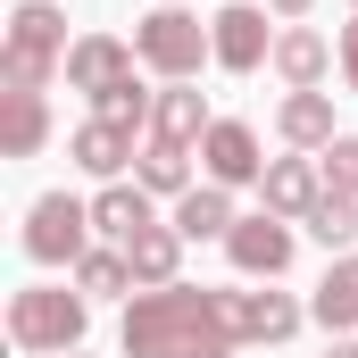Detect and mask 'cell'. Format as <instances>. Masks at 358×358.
I'll return each mask as SVG.
<instances>
[{
    "label": "cell",
    "instance_id": "6da1fadb",
    "mask_svg": "<svg viewBox=\"0 0 358 358\" xmlns=\"http://www.w3.org/2000/svg\"><path fill=\"white\" fill-rule=\"evenodd\" d=\"M125 358H234L242 342L225 334V292L208 283H167V292H142L125 308Z\"/></svg>",
    "mask_w": 358,
    "mask_h": 358
},
{
    "label": "cell",
    "instance_id": "7a4b0ae2",
    "mask_svg": "<svg viewBox=\"0 0 358 358\" xmlns=\"http://www.w3.org/2000/svg\"><path fill=\"white\" fill-rule=\"evenodd\" d=\"M84 325H92V300L67 292V283H25V292H8V342L34 350V358L84 350Z\"/></svg>",
    "mask_w": 358,
    "mask_h": 358
},
{
    "label": "cell",
    "instance_id": "3957f363",
    "mask_svg": "<svg viewBox=\"0 0 358 358\" xmlns=\"http://www.w3.org/2000/svg\"><path fill=\"white\" fill-rule=\"evenodd\" d=\"M134 59L150 67V76H167V84H192L200 76V59H217V42H208V25L176 8V0H159L142 25H134Z\"/></svg>",
    "mask_w": 358,
    "mask_h": 358
},
{
    "label": "cell",
    "instance_id": "277c9868",
    "mask_svg": "<svg viewBox=\"0 0 358 358\" xmlns=\"http://www.w3.org/2000/svg\"><path fill=\"white\" fill-rule=\"evenodd\" d=\"M84 250H92V200L42 192V200L25 208V259H34V267H76Z\"/></svg>",
    "mask_w": 358,
    "mask_h": 358
},
{
    "label": "cell",
    "instance_id": "5b68a950",
    "mask_svg": "<svg viewBox=\"0 0 358 358\" xmlns=\"http://www.w3.org/2000/svg\"><path fill=\"white\" fill-rule=\"evenodd\" d=\"M208 42H217V67H225V76H259L275 59L267 8H250V0H225V8L208 17Z\"/></svg>",
    "mask_w": 358,
    "mask_h": 358
},
{
    "label": "cell",
    "instance_id": "8992f818",
    "mask_svg": "<svg viewBox=\"0 0 358 358\" xmlns=\"http://www.w3.org/2000/svg\"><path fill=\"white\" fill-rule=\"evenodd\" d=\"M325 192H334L325 183V159H267V176H259V200H267V217H283V225H308V208Z\"/></svg>",
    "mask_w": 358,
    "mask_h": 358
},
{
    "label": "cell",
    "instance_id": "52a82bcc",
    "mask_svg": "<svg viewBox=\"0 0 358 358\" xmlns=\"http://www.w3.org/2000/svg\"><path fill=\"white\" fill-rule=\"evenodd\" d=\"M300 300L292 292H225V334L234 342H292L300 334Z\"/></svg>",
    "mask_w": 358,
    "mask_h": 358
},
{
    "label": "cell",
    "instance_id": "ba28073f",
    "mask_svg": "<svg viewBox=\"0 0 358 358\" xmlns=\"http://www.w3.org/2000/svg\"><path fill=\"white\" fill-rule=\"evenodd\" d=\"M225 259L250 275V283H275V275L292 267V225L267 217V208H259V217H242V225L225 234Z\"/></svg>",
    "mask_w": 358,
    "mask_h": 358
},
{
    "label": "cell",
    "instance_id": "9c48e42d",
    "mask_svg": "<svg viewBox=\"0 0 358 358\" xmlns=\"http://www.w3.org/2000/svg\"><path fill=\"white\" fill-rule=\"evenodd\" d=\"M200 167H208V183H259L267 176V150H259V134L242 125V117H217L208 125V142H200Z\"/></svg>",
    "mask_w": 358,
    "mask_h": 358
},
{
    "label": "cell",
    "instance_id": "30bf717a",
    "mask_svg": "<svg viewBox=\"0 0 358 358\" xmlns=\"http://www.w3.org/2000/svg\"><path fill=\"white\" fill-rule=\"evenodd\" d=\"M334 59H342V50H334L317 25H283V34H275V59H267V67L283 76V92H317L325 76H334Z\"/></svg>",
    "mask_w": 358,
    "mask_h": 358
},
{
    "label": "cell",
    "instance_id": "8fae6325",
    "mask_svg": "<svg viewBox=\"0 0 358 358\" xmlns=\"http://www.w3.org/2000/svg\"><path fill=\"white\" fill-rule=\"evenodd\" d=\"M67 159L84 167V176H100V183H117L142 150H134V125H117V117H84L76 125V142H67Z\"/></svg>",
    "mask_w": 358,
    "mask_h": 358
},
{
    "label": "cell",
    "instance_id": "7c38bea8",
    "mask_svg": "<svg viewBox=\"0 0 358 358\" xmlns=\"http://www.w3.org/2000/svg\"><path fill=\"white\" fill-rule=\"evenodd\" d=\"M8 50H17V59H50V67H67L76 42H67V17H59L50 0H17V8H8Z\"/></svg>",
    "mask_w": 358,
    "mask_h": 358
},
{
    "label": "cell",
    "instance_id": "4fadbf2b",
    "mask_svg": "<svg viewBox=\"0 0 358 358\" xmlns=\"http://www.w3.org/2000/svg\"><path fill=\"white\" fill-rule=\"evenodd\" d=\"M142 59H134V42H117V34H84L76 50H67V84L76 92H108V84H125Z\"/></svg>",
    "mask_w": 358,
    "mask_h": 358
},
{
    "label": "cell",
    "instance_id": "5bb4252c",
    "mask_svg": "<svg viewBox=\"0 0 358 358\" xmlns=\"http://www.w3.org/2000/svg\"><path fill=\"white\" fill-rule=\"evenodd\" d=\"M125 267H134V292L183 283V234H176V225H142V234L125 242Z\"/></svg>",
    "mask_w": 358,
    "mask_h": 358
},
{
    "label": "cell",
    "instance_id": "9a60e30c",
    "mask_svg": "<svg viewBox=\"0 0 358 358\" xmlns=\"http://www.w3.org/2000/svg\"><path fill=\"white\" fill-rule=\"evenodd\" d=\"M167 225H176L183 242H225L242 217H234V192H225V183H192V192L176 200V217H167Z\"/></svg>",
    "mask_w": 358,
    "mask_h": 358
},
{
    "label": "cell",
    "instance_id": "2e32d148",
    "mask_svg": "<svg viewBox=\"0 0 358 358\" xmlns=\"http://www.w3.org/2000/svg\"><path fill=\"white\" fill-rule=\"evenodd\" d=\"M208 125H217V117H208V100H200L192 84H167V92H159V117H150V142L192 150V142H208Z\"/></svg>",
    "mask_w": 358,
    "mask_h": 358
},
{
    "label": "cell",
    "instance_id": "e0dca14e",
    "mask_svg": "<svg viewBox=\"0 0 358 358\" xmlns=\"http://www.w3.org/2000/svg\"><path fill=\"white\" fill-rule=\"evenodd\" d=\"M275 134H283L292 150H334V142H342V134H334V100H325V92H283Z\"/></svg>",
    "mask_w": 358,
    "mask_h": 358
},
{
    "label": "cell",
    "instance_id": "ac0fdd59",
    "mask_svg": "<svg viewBox=\"0 0 358 358\" xmlns=\"http://www.w3.org/2000/svg\"><path fill=\"white\" fill-rule=\"evenodd\" d=\"M50 142V100L42 92H0V150L8 159H34Z\"/></svg>",
    "mask_w": 358,
    "mask_h": 358
},
{
    "label": "cell",
    "instance_id": "d6986e66",
    "mask_svg": "<svg viewBox=\"0 0 358 358\" xmlns=\"http://www.w3.org/2000/svg\"><path fill=\"white\" fill-rule=\"evenodd\" d=\"M142 225H159V217H150V192H142V183H108V192L92 200V234H108V250H125V242H134Z\"/></svg>",
    "mask_w": 358,
    "mask_h": 358
},
{
    "label": "cell",
    "instance_id": "ffe728a7",
    "mask_svg": "<svg viewBox=\"0 0 358 358\" xmlns=\"http://www.w3.org/2000/svg\"><path fill=\"white\" fill-rule=\"evenodd\" d=\"M308 317H317L325 334H358V250L325 267V283H317V300H308Z\"/></svg>",
    "mask_w": 358,
    "mask_h": 358
},
{
    "label": "cell",
    "instance_id": "44dd1931",
    "mask_svg": "<svg viewBox=\"0 0 358 358\" xmlns=\"http://www.w3.org/2000/svg\"><path fill=\"white\" fill-rule=\"evenodd\" d=\"M134 183H142L150 200H159V192H167V200H183V192H192V159H183V150H167V142H142Z\"/></svg>",
    "mask_w": 358,
    "mask_h": 358
},
{
    "label": "cell",
    "instance_id": "7402d4cb",
    "mask_svg": "<svg viewBox=\"0 0 358 358\" xmlns=\"http://www.w3.org/2000/svg\"><path fill=\"white\" fill-rule=\"evenodd\" d=\"M76 292H84V300H117V292H134L125 250H84V259H76Z\"/></svg>",
    "mask_w": 358,
    "mask_h": 358
},
{
    "label": "cell",
    "instance_id": "603a6c76",
    "mask_svg": "<svg viewBox=\"0 0 358 358\" xmlns=\"http://www.w3.org/2000/svg\"><path fill=\"white\" fill-rule=\"evenodd\" d=\"M92 117H117V125H150L159 117V92H142V76H125V84H108V92H92Z\"/></svg>",
    "mask_w": 358,
    "mask_h": 358
},
{
    "label": "cell",
    "instance_id": "cb8c5ba5",
    "mask_svg": "<svg viewBox=\"0 0 358 358\" xmlns=\"http://www.w3.org/2000/svg\"><path fill=\"white\" fill-rule=\"evenodd\" d=\"M308 234H317L325 250H350L358 242V192H325V200L308 208Z\"/></svg>",
    "mask_w": 358,
    "mask_h": 358
},
{
    "label": "cell",
    "instance_id": "d4e9b609",
    "mask_svg": "<svg viewBox=\"0 0 358 358\" xmlns=\"http://www.w3.org/2000/svg\"><path fill=\"white\" fill-rule=\"evenodd\" d=\"M50 76H67V67H50V59H17V50H0V84H8V92H50Z\"/></svg>",
    "mask_w": 358,
    "mask_h": 358
},
{
    "label": "cell",
    "instance_id": "484cf974",
    "mask_svg": "<svg viewBox=\"0 0 358 358\" xmlns=\"http://www.w3.org/2000/svg\"><path fill=\"white\" fill-rule=\"evenodd\" d=\"M325 183H334V192H358V134H342V142L325 150Z\"/></svg>",
    "mask_w": 358,
    "mask_h": 358
},
{
    "label": "cell",
    "instance_id": "4316f807",
    "mask_svg": "<svg viewBox=\"0 0 358 358\" xmlns=\"http://www.w3.org/2000/svg\"><path fill=\"white\" fill-rule=\"evenodd\" d=\"M334 50H342V76H350V92H358V17L342 25V42H334Z\"/></svg>",
    "mask_w": 358,
    "mask_h": 358
},
{
    "label": "cell",
    "instance_id": "83f0119b",
    "mask_svg": "<svg viewBox=\"0 0 358 358\" xmlns=\"http://www.w3.org/2000/svg\"><path fill=\"white\" fill-rule=\"evenodd\" d=\"M275 17H283V25H300V17H308V8H317V0H267Z\"/></svg>",
    "mask_w": 358,
    "mask_h": 358
},
{
    "label": "cell",
    "instance_id": "f1b7e54d",
    "mask_svg": "<svg viewBox=\"0 0 358 358\" xmlns=\"http://www.w3.org/2000/svg\"><path fill=\"white\" fill-rule=\"evenodd\" d=\"M325 358H358V334H334V350Z\"/></svg>",
    "mask_w": 358,
    "mask_h": 358
},
{
    "label": "cell",
    "instance_id": "f546056e",
    "mask_svg": "<svg viewBox=\"0 0 358 358\" xmlns=\"http://www.w3.org/2000/svg\"><path fill=\"white\" fill-rule=\"evenodd\" d=\"M67 358H84V350H67Z\"/></svg>",
    "mask_w": 358,
    "mask_h": 358
},
{
    "label": "cell",
    "instance_id": "4dcf8cb0",
    "mask_svg": "<svg viewBox=\"0 0 358 358\" xmlns=\"http://www.w3.org/2000/svg\"><path fill=\"white\" fill-rule=\"evenodd\" d=\"M350 8H358V0H350Z\"/></svg>",
    "mask_w": 358,
    "mask_h": 358
}]
</instances>
